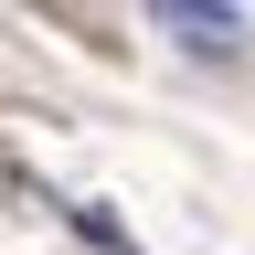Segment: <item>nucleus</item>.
<instances>
[{
	"label": "nucleus",
	"mask_w": 255,
	"mask_h": 255,
	"mask_svg": "<svg viewBox=\"0 0 255 255\" xmlns=\"http://www.w3.org/2000/svg\"><path fill=\"white\" fill-rule=\"evenodd\" d=\"M159 32H170V43H191V53H234V11H191V0H170V11H159Z\"/></svg>",
	"instance_id": "f257e3e1"
}]
</instances>
